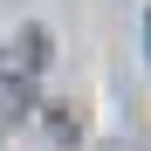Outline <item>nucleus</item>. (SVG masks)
I'll list each match as a JSON object with an SVG mask.
<instances>
[{
	"instance_id": "obj_2",
	"label": "nucleus",
	"mask_w": 151,
	"mask_h": 151,
	"mask_svg": "<svg viewBox=\"0 0 151 151\" xmlns=\"http://www.w3.org/2000/svg\"><path fill=\"white\" fill-rule=\"evenodd\" d=\"M96 151H131V144H124V137H103V144H96Z\"/></svg>"
},
{
	"instance_id": "obj_1",
	"label": "nucleus",
	"mask_w": 151,
	"mask_h": 151,
	"mask_svg": "<svg viewBox=\"0 0 151 151\" xmlns=\"http://www.w3.org/2000/svg\"><path fill=\"white\" fill-rule=\"evenodd\" d=\"M41 69H48V28H21L7 48H0V117L28 110Z\"/></svg>"
},
{
	"instance_id": "obj_3",
	"label": "nucleus",
	"mask_w": 151,
	"mask_h": 151,
	"mask_svg": "<svg viewBox=\"0 0 151 151\" xmlns=\"http://www.w3.org/2000/svg\"><path fill=\"white\" fill-rule=\"evenodd\" d=\"M144 55H151V14H144Z\"/></svg>"
}]
</instances>
